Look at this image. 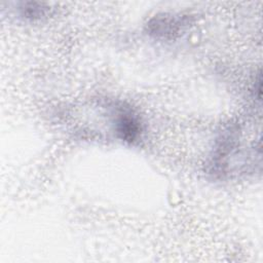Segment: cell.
<instances>
[{
	"mask_svg": "<svg viewBox=\"0 0 263 263\" xmlns=\"http://www.w3.org/2000/svg\"><path fill=\"white\" fill-rule=\"evenodd\" d=\"M114 119V130L117 137L126 143L133 144L141 138L142 123L138 115L128 108L117 110Z\"/></svg>",
	"mask_w": 263,
	"mask_h": 263,
	"instance_id": "1",
	"label": "cell"
},
{
	"mask_svg": "<svg viewBox=\"0 0 263 263\" xmlns=\"http://www.w3.org/2000/svg\"><path fill=\"white\" fill-rule=\"evenodd\" d=\"M185 17L182 15L161 14L155 15L147 24V31L155 37H174L185 26Z\"/></svg>",
	"mask_w": 263,
	"mask_h": 263,
	"instance_id": "2",
	"label": "cell"
},
{
	"mask_svg": "<svg viewBox=\"0 0 263 263\" xmlns=\"http://www.w3.org/2000/svg\"><path fill=\"white\" fill-rule=\"evenodd\" d=\"M21 16H24L28 20H37L41 16H44L47 8L43 7L42 3H36V2H29V3H23V6L18 8Z\"/></svg>",
	"mask_w": 263,
	"mask_h": 263,
	"instance_id": "3",
	"label": "cell"
}]
</instances>
